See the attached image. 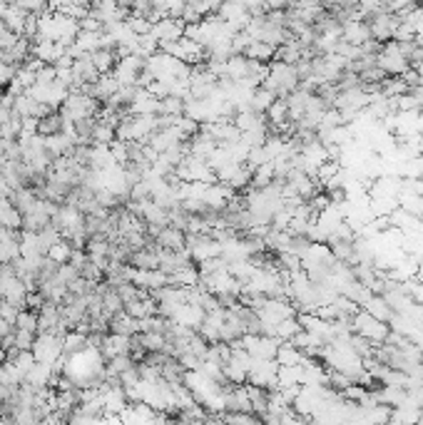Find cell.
I'll list each match as a JSON object with an SVG mask.
<instances>
[{
    "label": "cell",
    "mask_w": 423,
    "mask_h": 425,
    "mask_svg": "<svg viewBox=\"0 0 423 425\" xmlns=\"http://www.w3.org/2000/svg\"><path fill=\"white\" fill-rule=\"evenodd\" d=\"M301 80H299L297 65H284V62H272L267 73V80L261 82V87H267L269 93H274L276 97H289L292 93H297Z\"/></svg>",
    "instance_id": "1"
},
{
    "label": "cell",
    "mask_w": 423,
    "mask_h": 425,
    "mask_svg": "<svg viewBox=\"0 0 423 425\" xmlns=\"http://www.w3.org/2000/svg\"><path fill=\"white\" fill-rule=\"evenodd\" d=\"M100 107L102 105H100L97 100H93L90 95L80 93V90H73L57 112H60L62 122L77 124V122H82V120H87V117H97Z\"/></svg>",
    "instance_id": "2"
},
{
    "label": "cell",
    "mask_w": 423,
    "mask_h": 425,
    "mask_svg": "<svg viewBox=\"0 0 423 425\" xmlns=\"http://www.w3.org/2000/svg\"><path fill=\"white\" fill-rule=\"evenodd\" d=\"M351 333H356L361 339H366L368 343H373V346H384L386 339H388V333H391V328H388V323H381V321L371 319L366 311H359V314L351 319Z\"/></svg>",
    "instance_id": "3"
},
{
    "label": "cell",
    "mask_w": 423,
    "mask_h": 425,
    "mask_svg": "<svg viewBox=\"0 0 423 425\" xmlns=\"http://www.w3.org/2000/svg\"><path fill=\"white\" fill-rule=\"evenodd\" d=\"M376 68L384 70L388 77H401L404 73H408L411 65L408 60L404 57V53H401V48H398V43H386L384 48H381V53L376 55Z\"/></svg>",
    "instance_id": "4"
},
{
    "label": "cell",
    "mask_w": 423,
    "mask_h": 425,
    "mask_svg": "<svg viewBox=\"0 0 423 425\" xmlns=\"http://www.w3.org/2000/svg\"><path fill=\"white\" fill-rule=\"evenodd\" d=\"M32 356H35L37 363L55 366L57 361L65 356V353H62V339L60 336H53V333H37Z\"/></svg>",
    "instance_id": "5"
},
{
    "label": "cell",
    "mask_w": 423,
    "mask_h": 425,
    "mask_svg": "<svg viewBox=\"0 0 423 425\" xmlns=\"http://www.w3.org/2000/svg\"><path fill=\"white\" fill-rule=\"evenodd\" d=\"M142 73H144V60L137 55H130V57L118 60V65L112 70V77L118 80L120 87H137Z\"/></svg>",
    "instance_id": "6"
},
{
    "label": "cell",
    "mask_w": 423,
    "mask_h": 425,
    "mask_svg": "<svg viewBox=\"0 0 423 425\" xmlns=\"http://www.w3.org/2000/svg\"><path fill=\"white\" fill-rule=\"evenodd\" d=\"M368 23V30H371V37L376 40L379 45H386V43H391L393 35H396V28L401 20L396 18V15H388L386 12V8L381 12H376L373 18H366Z\"/></svg>",
    "instance_id": "7"
},
{
    "label": "cell",
    "mask_w": 423,
    "mask_h": 425,
    "mask_svg": "<svg viewBox=\"0 0 423 425\" xmlns=\"http://www.w3.org/2000/svg\"><path fill=\"white\" fill-rule=\"evenodd\" d=\"M132 339H135V336H132ZM132 339H127V336H115V333H107L105 339H102V343H100V353H102V358H105V361H112V358H118V356H130Z\"/></svg>",
    "instance_id": "8"
},
{
    "label": "cell",
    "mask_w": 423,
    "mask_h": 425,
    "mask_svg": "<svg viewBox=\"0 0 423 425\" xmlns=\"http://www.w3.org/2000/svg\"><path fill=\"white\" fill-rule=\"evenodd\" d=\"M205 316L207 314L199 306H194V303H185V306H180L177 311H174V316L169 321L177 323V326H182V328H189V331H199Z\"/></svg>",
    "instance_id": "9"
},
{
    "label": "cell",
    "mask_w": 423,
    "mask_h": 425,
    "mask_svg": "<svg viewBox=\"0 0 423 425\" xmlns=\"http://www.w3.org/2000/svg\"><path fill=\"white\" fill-rule=\"evenodd\" d=\"M65 45H60V43H45V40H35L32 43V57L35 60H40L43 65H53L55 68L57 62L65 57Z\"/></svg>",
    "instance_id": "10"
},
{
    "label": "cell",
    "mask_w": 423,
    "mask_h": 425,
    "mask_svg": "<svg viewBox=\"0 0 423 425\" xmlns=\"http://www.w3.org/2000/svg\"><path fill=\"white\" fill-rule=\"evenodd\" d=\"M341 40L348 45H356V48L371 43L373 37H371V30H368V23L366 20H348V23H344Z\"/></svg>",
    "instance_id": "11"
},
{
    "label": "cell",
    "mask_w": 423,
    "mask_h": 425,
    "mask_svg": "<svg viewBox=\"0 0 423 425\" xmlns=\"http://www.w3.org/2000/svg\"><path fill=\"white\" fill-rule=\"evenodd\" d=\"M155 244L164 252H185L187 234L177 227H164L155 234Z\"/></svg>",
    "instance_id": "12"
},
{
    "label": "cell",
    "mask_w": 423,
    "mask_h": 425,
    "mask_svg": "<svg viewBox=\"0 0 423 425\" xmlns=\"http://www.w3.org/2000/svg\"><path fill=\"white\" fill-rule=\"evenodd\" d=\"M132 283H135L137 289L147 291V294H155V291L169 286V276L164 272H160V269H155V272H135Z\"/></svg>",
    "instance_id": "13"
},
{
    "label": "cell",
    "mask_w": 423,
    "mask_h": 425,
    "mask_svg": "<svg viewBox=\"0 0 423 425\" xmlns=\"http://www.w3.org/2000/svg\"><path fill=\"white\" fill-rule=\"evenodd\" d=\"M361 311H366L371 319H376V321H381V323H391L393 321V308L388 306V301H386L384 296H371L366 303H364V308Z\"/></svg>",
    "instance_id": "14"
},
{
    "label": "cell",
    "mask_w": 423,
    "mask_h": 425,
    "mask_svg": "<svg viewBox=\"0 0 423 425\" xmlns=\"http://www.w3.org/2000/svg\"><path fill=\"white\" fill-rule=\"evenodd\" d=\"M0 227L12 229V232H20V229H23V214H20V211L15 209V204L6 197H0Z\"/></svg>",
    "instance_id": "15"
},
{
    "label": "cell",
    "mask_w": 423,
    "mask_h": 425,
    "mask_svg": "<svg viewBox=\"0 0 423 425\" xmlns=\"http://www.w3.org/2000/svg\"><path fill=\"white\" fill-rule=\"evenodd\" d=\"M110 333H115V336H127V339H132V336H137L140 333V321L132 319V316H127L122 311V314L112 316L110 321Z\"/></svg>",
    "instance_id": "16"
},
{
    "label": "cell",
    "mask_w": 423,
    "mask_h": 425,
    "mask_svg": "<svg viewBox=\"0 0 423 425\" xmlns=\"http://www.w3.org/2000/svg\"><path fill=\"white\" fill-rule=\"evenodd\" d=\"M274 55H276V48H274V45L256 43V40H254V43H249V48L244 50V57H247V60L261 62V65H272Z\"/></svg>",
    "instance_id": "17"
},
{
    "label": "cell",
    "mask_w": 423,
    "mask_h": 425,
    "mask_svg": "<svg viewBox=\"0 0 423 425\" xmlns=\"http://www.w3.org/2000/svg\"><path fill=\"white\" fill-rule=\"evenodd\" d=\"M90 60H93V65L97 68L100 75H112V70H115V65H118L115 50H105V48L95 50L93 55H90Z\"/></svg>",
    "instance_id": "18"
},
{
    "label": "cell",
    "mask_w": 423,
    "mask_h": 425,
    "mask_svg": "<svg viewBox=\"0 0 423 425\" xmlns=\"http://www.w3.org/2000/svg\"><path fill=\"white\" fill-rule=\"evenodd\" d=\"M62 127H65V122H62L60 112H50L48 117L37 120V137L48 140V137H53V135H60Z\"/></svg>",
    "instance_id": "19"
},
{
    "label": "cell",
    "mask_w": 423,
    "mask_h": 425,
    "mask_svg": "<svg viewBox=\"0 0 423 425\" xmlns=\"http://www.w3.org/2000/svg\"><path fill=\"white\" fill-rule=\"evenodd\" d=\"M306 361V353H301L297 346L292 343H281L279 346V353H276V363L279 366H301Z\"/></svg>",
    "instance_id": "20"
},
{
    "label": "cell",
    "mask_w": 423,
    "mask_h": 425,
    "mask_svg": "<svg viewBox=\"0 0 423 425\" xmlns=\"http://www.w3.org/2000/svg\"><path fill=\"white\" fill-rule=\"evenodd\" d=\"M75 48H80L85 55H93L95 50L102 48V32H85L80 30L75 37Z\"/></svg>",
    "instance_id": "21"
},
{
    "label": "cell",
    "mask_w": 423,
    "mask_h": 425,
    "mask_svg": "<svg viewBox=\"0 0 423 425\" xmlns=\"http://www.w3.org/2000/svg\"><path fill=\"white\" fill-rule=\"evenodd\" d=\"M276 100L279 97L274 93H269L267 87H256L254 95H252V110H254L256 115H267V110L276 102Z\"/></svg>",
    "instance_id": "22"
},
{
    "label": "cell",
    "mask_w": 423,
    "mask_h": 425,
    "mask_svg": "<svg viewBox=\"0 0 423 425\" xmlns=\"http://www.w3.org/2000/svg\"><path fill=\"white\" fill-rule=\"evenodd\" d=\"M73 244H70L68 239H60L55 244V247L50 249L48 252V259L53 261V264H57V266H62V264H70V259H73Z\"/></svg>",
    "instance_id": "23"
},
{
    "label": "cell",
    "mask_w": 423,
    "mask_h": 425,
    "mask_svg": "<svg viewBox=\"0 0 423 425\" xmlns=\"http://www.w3.org/2000/svg\"><path fill=\"white\" fill-rule=\"evenodd\" d=\"M15 331H30L37 333V314L35 311H20L18 319H15Z\"/></svg>",
    "instance_id": "24"
},
{
    "label": "cell",
    "mask_w": 423,
    "mask_h": 425,
    "mask_svg": "<svg viewBox=\"0 0 423 425\" xmlns=\"http://www.w3.org/2000/svg\"><path fill=\"white\" fill-rule=\"evenodd\" d=\"M35 341H37V333L15 331V348H18V351H32V348H35Z\"/></svg>",
    "instance_id": "25"
},
{
    "label": "cell",
    "mask_w": 423,
    "mask_h": 425,
    "mask_svg": "<svg viewBox=\"0 0 423 425\" xmlns=\"http://www.w3.org/2000/svg\"><path fill=\"white\" fill-rule=\"evenodd\" d=\"M45 296L40 294V291H32V294H28V299H25V308L28 311H35V314H40V308L45 306Z\"/></svg>",
    "instance_id": "26"
},
{
    "label": "cell",
    "mask_w": 423,
    "mask_h": 425,
    "mask_svg": "<svg viewBox=\"0 0 423 425\" xmlns=\"http://www.w3.org/2000/svg\"><path fill=\"white\" fill-rule=\"evenodd\" d=\"M18 314H20L18 306H12V303H8V301H0V319H3V321H8V323H12V326H15V319H18Z\"/></svg>",
    "instance_id": "27"
},
{
    "label": "cell",
    "mask_w": 423,
    "mask_h": 425,
    "mask_svg": "<svg viewBox=\"0 0 423 425\" xmlns=\"http://www.w3.org/2000/svg\"><path fill=\"white\" fill-rule=\"evenodd\" d=\"M408 393H411V401H413V406L423 410V383H418L416 388H411Z\"/></svg>",
    "instance_id": "28"
},
{
    "label": "cell",
    "mask_w": 423,
    "mask_h": 425,
    "mask_svg": "<svg viewBox=\"0 0 423 425\" xmlns=\"http://www.w3.org/2000/svg\"><path fill=\"white\" fill-rule=\"evenodd\" d=\"M10 117H12V110H10V107L0 105V130H3V124H6Z\"/></svg>",
    "instance_id": "29"
}]
</instances>
